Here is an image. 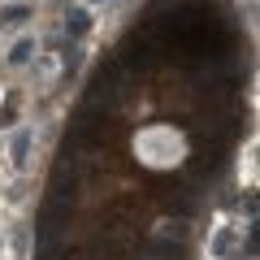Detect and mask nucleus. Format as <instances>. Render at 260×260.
Instances as JSON below:
<instances>
[{
  "mask_svg": "<svg viewBox=\"0 0 260 260\" xmlns=\"http://www.w3.org/2000/svg\"><path fill=\"white\" fill-rule=\"evenodd\" d=\"M26 56H30V44H18L13 56H9V65H26Z\"/></svg>",
  "mask_w": 260,
  "mask_h": 260,
  "instance_id": "39448f33",
  "label": "nucleus"
},
{
  "mask_svg": "<svg viewBox=\"0 0 260 260\" xmlns=\"http://www.w3.org/2000/svg\"><path fill=\"white\" fill-rule=\"evenodd\" d=\"M148 61H152V44H148V39L130 35L126 44H121V56H117V65H130V70H139V65H148Z\"/></svg>",
  "mask_w": 260,
  "mask_h": 260,
  "instance_id": "f257e3e1",
  "label": "nucleus"
},
{
  "mask_svg": "<svg viewBox=\"0 0 260 260\" xmlns=\"http://www.w3.org/2000/svg\"><path fill=\"white\" fill-rule=\"evenodd\" d=\"M22 22H26V9H22V5H13V9L0 13V26H22Z\"/></svg>",
  "mask_w": 260,
  "mask_h": 260,
  "instance_id": "20e7f679",
  "label": "nucleus"
},
{
  "mask_svg": "<svg viewBox=\"0 0 260 260\" xmlns=\"http://www.w3.org/2000/svg\"><path fill=\"white\" fill-rule=\"evenodd\" d=\"M26 148H30V130H22L13 139V165H26Z\"/></svg>",
  "mask_w": 260,
  "mask_h": 260,
  "instance_id": "f03ea898",
  "label": "nucleus"
},
{
  "mask_svg": "<svg viewBox=\"0 0 260 260\" xmlns=\"http://www.w3.org/2000/svg\"><path fill=\"white\" fill-rule=\"evenodd\" d=\"M65 30H70V35H83V30H87V9L70 13V18H65Z\"/></svg>",
  "mask_w": 260,
  "mask_h": 260,
  "instance_id": "7ed1b4c3",
  "label": "nucleus"
}]
</instances>
